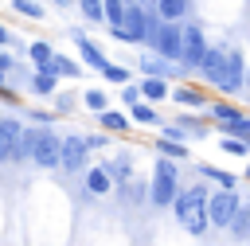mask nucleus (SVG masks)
<instances>
[{
    "label": "nucleus",
    "mask_w": 250,
    "mask_h": 246,
    "mask_svg": "<svg viewBox=\"0 0 250 246\" xmlns=\"http://www.w3.org/2000/svg\"><path fill=\"white\" fill-rule=\"evenodd\" d=\"M31 62H35V66H51V62H55V51H51V43L35 39V43H31Z\"/></svg>",
    "instance_id": "29"
},
{
    "label": "nucleus",
    "mask_w": 250,
    "mask_h": 246,
    "mask_svg": "<svg viewBox=\"0 0 250 246\" xmlns=\"http://www.w3.org/2000/svg\"><path fill=\"white\" fill-rule=\"evenodd\" d=\"M141 70H145V78H164V82H168V78H184V66H180V62H168V59H160V55H152V51L141 59Z\"/></svg>",
    "instance_id": "10"
},
{
    "label": "nucleus",
    "mask_w": 250,
    "mask_h": 246,
    "mask_svg": "<svg viewBox=\"0 0 250 246\" xmlns=\"http://www.w3.org/2000/svg\"><path fill=\"white\" fill-rule=\"evenodd\" d=\"M31 164L35 168H62V137L51 129H39L35 148H31Z\"/></svg>",
    "instance_id": "6"
},
{
    "label": "nucleus",
    "mask_w": 250,
    "mask_h": 246,
    "mask_svg": "<svg viewBox=\"0 0 250 246\" xmlns=\"http://www.w3.org/2000/svg\"><path fill=\"white\" fill-rule=\"evenodd\" d=\"M0 43H8V27L4 23H0Z\"/></svg>",
    "instance_id": "37"
},
{
    "label": "nucleus",
    "mask_w": 250,
    "mask_h": 246,
    "mask_svg": "<svg viewBox=\"0 0 250 246\" xmlns=\"http://www.w3.org/2000/svg\"><path fill=\"white\" fill-rule=\"evenodd\" d=\"M188 8H191V0H156V16L164 23H180L188 16Z\"/></svg>",
    "instance_id": "17"
},
{
    "label": "nucleus",
    "mask_w": 250,
    "mask_h": 246,
    "mask_svg": "<svg viewBox=\"0 0 250 246\" xmlns=\"http://www.w3.org/2000/svg\"><path fill=\"white\" fill-rule=\"evenodd\" d=\"M148 51L160 55V59H168V62H180V66H184V23H160V31H156V39L148 43Z\"/></svg>",
    "instance_id": "4"
},
{
    "label": "nucleus",
    "mask_w": 250,
    "mask_h": 246,
    "mask_svg": "<svg viewBox=\"0 0 250 246\" xmlns=\"http://www.w3.org/2000/svg\"><path fill=\"white\" fill-rule=\"evenodd\" d=\"M20 137H23V125L16 117H0V160H12V148Z\"/></svg>",
    "instance_id": "11"
},
{
    "label": "nucleus",
    "mask_w": 250,
    "mask_h": 246,
    "mask_svg": "<svg viewBox=\"0 0 250 246\" xmlns=\"http://www.w3.org/2000/svg\"><path fill=\"white\" fill-rule=\"evenodd\" d=\"M195 168H199V176H203V180H211L215 187H223V191H238V176H234V172L215 168V164H207V160H203V164H195Z\"/></svg>",
    "instance_id": "13"
},
{
    "label": "nucleus",
    "mask_w": 250,
    "mask_h": 246,
    "mask_svg": "<svg viewBox=\"0 0 250 246\" xmlns=\"http://www.w3.org/2000/svg\"><path fill=\"white\" fill-rule=\"evenodd\" d=\"M141 98L145 102H164V98H172V90H168L164 78H141Z\"/></svg>",
    "instance_id": "20"
},
{
    "label": "nucleus",
    "mask_w": 250,
    "mask_h": 246,
    "mask_svg": "<svg viewBox=\"0 0 250 246\" xmlns=\"http://www.w3.org/2000/svg\"><path fill=\"white\" fill-rule=\"evenodd\" d=\"M207 109H211V121H215V125H219V129H223V125H230V121H238V117H242V109H238V105H230V98H215V102H211V105H207Z\"/></svg>",
    "instance_id": "16"
},
{
    "label": "nucleus",
    "mask_w": 250,
    "mask_h": 246,
    "mask_svg": "<svg viewBox=\"0 0 250 246\" xmlns=\"http://www.w3.org/2000/svg\"><path fill=\"white\" fill-rule=\"evenodd\" d=\"M219 148H223L227 156H246V152H250V148H246L242 141H234V137H219Z\"/></svg>",
    "instance_id": "32"
},
{
    "label": "nucleus",
    "mask_w": 250,
    "mask_h": 246,
    "mask_svg": "<svg viewBox=\"0 0 250 246\" xmlns=\"http://www.w3.org/2000/svg\"><path fill=\"white\" fill-rule=\"evenodd\" d=\"M86 191H90V195H109V191H113V176L105 172V164L86 168Z\"/></svg>",
    "instance_id": "14"
},
{
    "label": "nucleus",
    "mask_w": 250,
    "mask_h": 246,
    "mask_svg": "<svg viewBox=\"0 0 250 246\" xmlns=\"http://www.w3.org/2000/svg\"><path fill=\"white\" fill-rule=\"evenodd\" d=\"M160 137H164V141H180V144H188V133H184L180 125H164V129H160Z\"/></svg>",
    "instance_id": "35"
},
{
    "label": "nucleus",
    "mask_w": 250,
    "mask_h": 246,
    "mask_svg": "<svg viewBox=\"0 0 250 246\" xmlns=\"http://www.w3.org/2000/svg\"><path fill=\"white\" fill-rule=\"evenodd\" d=\"M129 121H137V125H160V129H164V121H160V113H156L152 105H145V102H137V105L129 109Z\"/></svg>",
    "instance_id": "21"
},
{
    "label": "nucleus",
    "mask_w": 250,
    "mask_h": 246,
    "mask_svg": "<svg viewBox=\"0 0 250 246\" xmlns=\"http://www.w3.org/2000/svg\"><path fill=\"white\" fill-rule=\"evenodd\" d=\"M86 160H90L86 133H70V137H62V172H82Z\"/></svg>",
    "instance_id": "9"
},
{
    "label": "nucleus",
    "mask_w": 250,
    "mask_h": 246,
    "mask_svg": "<svg viewBox=\"0 0 250 246\" xmlns=\"http://www.w3.org/2000/svg\"><path fill=\"white\" fill-rule=\"evenodd\" d=\"M86 144H90V148H105V144H109V137H105V133H90V137H86Z\"/></svg>",
    "instance_id": "36"
},
{
    "label": "nucleus",
    "mask_w": 250,
    "mask_h": 246,
    "mask_svg": "<svg viewBox=\"0 0 250 246\" xmlns=\"http://www.w3.org/2000/svg\"><path fill=\"white\" fill-rule=\"evenodd\" d=\"M207 35L199 23H184V70H199L203 55H207Z\"/></svg>",
    "instance_id": "7"
},
{
    "label": "nucleus",
    "mask_w": 250,
    "mask_h": 246,
    "mask_svg": "<svg viewBox=\"0 0 250 246\" xmlns=\"http://www.w3.org/2000/svg\"><path fill=\"white\" fill-rule=\"evenodd\" d=\"M12 8H16L20 16H27V20H43V16H47V12H43V4H35V0H16Z\"/></svg>",
    "instance_id": "31"
},
{
    "label": "nucleus",
    "mask_w": 250,
    "mask_h": 246,
    "mask_svg": "<svg viewBox=\"0 0 250 246\" xmlns=\"http://www.w3.org/2000/svg\"><path fill=\"white\" fill-rule=\"evenodd\" d=\"M98 121H102L105 133H125V129H129V113H117V109H105Z\"/></svg>",
    "instance_id": "23"
},
{
    "label": "nucleus",
    "mask_w": 250,
    "mask_h": 246,
    "mask_svg": "<svg viewBox=\"0 0 250 246\" xmlns=\"http://www.w3.org/2000/svg\"><path fill=\"white\" fill-rule=\"evenodd\" d=\"M227 43H211L207 47V55H203V62H199V78L207 82V86H219L223 82V70H227Z\"/></svg>",
    "instance_id": "8"
},
{
    "label": "nucleus",
    "mask_w": 250,
    "mask_h": 246,
    "mask_svg": "<svg viewBox=\"0 0 250 246\" xmlns=\"http://www.w3.org/2000/svg\"><path fill=\"white\" fill-rule=\"evenodd\" d=\"M82 102H86V109H94L98 117H102V113H105V105H109L105 90H86V94H82Z\"/></svg>",
    "instance_id": "30"
},
{
    "label": "nucleus",
    "mask_w": 250,
    "mask_h": 246,
    "mask_svg": "<svg viewBox=\"0 0 250 246\" xmlns=\"http://www.w3.org/2000/svg\"><path fill=\"white\" fill-rule=\"evenodd\" d=\"M105 172H109L113 180H129V160H125V156H117V160H105Z\"/></svg>",
    "instance_id": "33"
},
{
    "label": "nucleus",
    "mask_w": 250,
    "mask_h": 246,
    "mask_svg": "<svg viewBox=\"0 0 250 246\" xmlns=\"http://www.w3.org/2000/svg\"><path fill=\"white\" fill-rule=\"evenodd\" d=\"M78 8L90 23H105V0H78Z\"/></svg>",
    "instance_id": "28"
},
{
    "label": "nucleus",
    "mask_w": 250,
    "mask_h": 246,
    "mask_svg": "<svg viewBox=\"0 0 250 246\" xmlns=\"http://www.w3.org/2000/svg\"><path fill=\"white\" fill-rule=\"evenodd\" d=\"M121 102H125L129 109H133L137 102H145V98H141V82H129V86H121Z\"/></svg>",
    "instance_id": "34"
},
{
    "label": "nucleus",
    "mask_w": 250,
    "mask_h": 246,
    "mask_svg": "<svg viewBox=\"0 0 250 246\" xmlns=\"http://www.w3.org/2000/svg\"><path fill=\"white\" fill-rule=\"evenodd\" d=\"M246 70H250V55H246L242 43H234V47L227 51V70H223V82H219L215 90H219L223 98L246 94Z\"/></svg>",
    "instance_id": "3"
},
{
    "label": "nucleus",
    "mask_w": 250,
    "mask_h": 246,
    "mask_svg": "<svg viewBox=\"0 0 250 246\" xmlns=\"http://www.w3.org/2000/svg\"><path fill=\"white\" fill-rule=\"evenodd\" d=\"M156 152L164 156V160H188V144H180V141H164V137H156Z\"/></svg>",
    "instance_id": "22"
},
{
    "label": "nucleus",
    "mask_w": 250,
    "mask_h": 246,
    "mask_svg": "<svg viewBox=\"0 0 250 246\" xmlns=\"http://www.w3.org/2000/svg\"><path fill=\"white\" fill-rule=\"evenodd\" d=\"M238 207H242V195H238V191H223V187H211V199H207V215H211V226L227 230V226L234 223Z\"/></svg>",
    "instance_id": "5"
},
{
    "label": "nucleus",
    "mask_w": 250,
    "mask_h": 246,
    "mask_svg": "<svg viewBox=\"0 0 250 246\" xmlns=\"http://www.w3.org/2000/svg\"><path fill=\"white\" fill-rule=\"evenodd\" d=\"M51 70H55L59 78H78V74H82V62H74V59H66V55H55Z\"/></svg>",
    "instance_id": "24"
},
{
    "label": "nucleus",
    "mask_w": 250,
    "mask_h": 246,
    "mask_svg": "<svg viewBox=\"0 0 250 246\" xmlns=\"http://www.w3.org/2000/svg\"><path fill=\"white\" fill-rule=\"evenodd\" d=\"M55 4H70V0H55Z\"/></svg>",
    "instance_id": "40"
},
{
    "label": "nucleus",
    "mask_w": 250,
    "mask_h": 246,
    "mask_svg": "<svg viewBox=\"0 0 250 246\" xmlns=\"http://www.w3.org/2000/svg\"><path fill=\"white\" fill-rule=\"evenodd\" d=\"M35 133H39V129H23V137H20V141H16V148H12V160H31Z\"/></svg>",
    "instance_id": "25"
},
{
    "label": "nucleus",
    "mask_w": 250,
    "mask_h": 246,
    "mask_svg": "<svg viewBox=\"0 0 250 246\" xmlns=\"http://www.w3.org/2000/svg\"><path fill=\"white\" fill-rule=\"evenodd\" d=\"M102 78H105V82H113V86H129V82H133L129 66H121V62H109V66L102 70Z\"/></svg>",
    "instance_id": "26"
},
{
    "label": "nucleus",
    "mask_w": 250,
    "mask_h": 246,
    "mask_svg": "<svg viewBox=\"0 0 250 246\" xmlns=\"http://www.w3.org/2000/svg\"><path fill=\"white\" fill-rule=\"evenodd\" d=\"M125 8H129V0H105V23L121 27L125 23Z\"/></svg>",
    "instance_id": "27"
},
{
    "label": "nucleus",
    "mask_w": 250,
    "mask_h": 246,
    "mask_svg": "<svg viewBox=\"0 0 250 246\" xmlns=\"http://www.w3.org/2000/svg\"><path fill=\"white\" fill-rule=\"evenodd\" d=\"M74 43H78V59H82L86 66H94V70H105V66H109V59L102 55V47H98L94 39H86V35H74Z\"/></svg>",
    "instance_id": "12"
},
{
    "label": "nucleus",
    "mask_w": 250,
    "mask_h": 246,
    "mask_svg": "<svg viewBox=\"0 0 250 246\" xmlns=\"http://www.w3.org/2000/svg\"><path fill=\"white\" fill-rule=\"evenodd\" d=\"M227 238H230V242H250V199H242L234 223L227 226Z\"/></svg>",
    "instance_id": "15"
},
{
    "label": "nucleus",
    "mask_w": 250,
    "mask_h": 246,
    "mask_svg": "<svg viewBox=\"0 0 250 246\" xmlns=\"http://www.w3.org/2000/svg\"><path fill=\"white\" fill-rule=\"evenodd\" d=\"M184 187H180V164L176 160H156V168H152V184H148V203L152 207H172L176 203V195H180Z\"/></svg>",
    "instance_id": "2"
},
{
    "label": "nucleus",
    "mask_w": 250,
    "mask_h": 246,
    "mask_svg": "<svg viewBox=\"0 0 250 246\" xmlns=\"http://www.w3.org/2000/svg\"><path fill=\"white\" fill-rule=\"evenodd\" d=\"M207 199H211V187H207V184H188V187L176 195V203H172V215H176V223H180L188 234H195V238L211 230Z\"/></svg>",
    "instance_id": "1"
},
{
    "label": "nucleus",
    "mask_w": 250,
    "mask_h": 246,
    "mask_svg": "<svg viewBox=\"0 0 250 246\" xmlns=\"http://www.w3.org/2000/svg\"><path fill=\"white\" fill-rule=\"evenodd\" d=\"M172 102H176V105H191V109H195V105H211L215 98H207V94H203V90H195V86H176V90H172Z\"/></svg>",
    "instance_id": "18"
},
{
    "label": "nucleus",
    "mask_w": 250,
    "mask_h": 246,
    "mask_svg": "<svg viewBox=\"0 0 250 246\" xmlns=\"http://www.w3.org/2000/svg\"><path fill=\"white\" fill-rule=\"evenodd\" d=\"M55 86H59V74H55L51 66H39V70H35V78H31V94L47 98V94H55Z\"/></svg>",
    "instance_id": "19"
},
{
    "label": "nucleus",
    "mask_w": 250,
    "mask_h": 246,
    "mask_svg": "<svg viewBox=\"0 0 250 246\" xmlns=\"http://www.w3.org/2000/svg\"><path fill=\"white\" fill-rule=\"evenodd\" d=\"M242 176H246V180H250V160H246V168H242Z\"/></svg>",
    "instance_id": "38"
},
{
    "label": "nucleus",
    "mask_w": 250,
    "mask_h": 246,
    "mask_svg": "<svg viewBox=\"0 0 250 246\" xmlns=\"http://www.w3.org/2000/svg\"><path fill=\"white\" fill-rule=\"evenodd\" d=\"M246 94H250V70H246Z\"/></svg>",
    "instance_id": "39"
}]
</instances>
